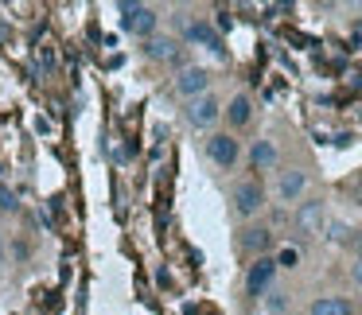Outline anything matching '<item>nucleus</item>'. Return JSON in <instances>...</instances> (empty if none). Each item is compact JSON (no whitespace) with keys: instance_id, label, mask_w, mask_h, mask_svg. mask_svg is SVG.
Masks as SVG:
<instances>
[{"instance_id":"1","label":"nucleus","mask_w":362,"mask_h":315,"mask_svg":"<svg viewBox=\"0 0 362 315\" xmlns=\"http://www.w3.org/2000/svg\"><path fill=\"white\" fill-rule=\"evenodd\" d=\"M117 24H121V32H129V35L152 40V35H156V24H160V12L152 8V4H141V0H121Z\"/></svg>"},{"instance_id":"2","label":"nucleus","mask_w":362,"mask_h":315,"mask_svg":"<svg viewBox=\"0 0 362 315\" xmlns=\"http://www.w3.org/2000/svg\"><path fill=\"white\" fill-rule=\"evenodd\" d=\"M230 203H234L238 218H257L265 210V187L257 179H238L234 191H230Z\"/></svg>"},{"instance_id":"3","label":"nucleus","mask_w":362,"mask_h":315,"mask_svg":"<svg viewBox=\"0 0 362 315\" xmlns=\"http://www.w3.org/2000/svg\"><path fill=\"white\" fill-rule=\"evenodd\" d=\"M218 117H222V102L214 94H203V97L183 102V121H187L191 129H214Z\"/></svg>"},{"instance_id":"4","label":"nucleus","mask_w":362,"mask_h":315,"mask_svg":"<svg viewBox=\"0 0 362 315\" xmlns=\"http://www.w3.org/2000/svg\"><path fill=\"white\" fill-rule=\"evenodd\" d=\"M175 94H180L183 102L211 94V71H206V66H183V71L175 74Z\"/></svg>"},{"instance_id":"5","label":"nucleus","mask_w":362,"mask_h":315,"mask_svg":"<svg viewBox=\"0 0 362 315\" xmlns=\"http://www.w3.org/2000/svg\"><path fill=\"white\" fill-rule=\"evenodd\" d=\"M206 156H211V164H214V167L230 172V167L238 164V156H242V144H238L230 133H214L211 141H206Z\"/></svg>"},{"instance_id":"6","label":"nucleus","mask_w":362,"mask_h":315,"mask_svg":"<svg viewBox=\"0 0 362 315\" xmlns=\"http://www.w3.org/2000/svg\"><path fill=\"white\" fill-rule=\"evenodd\" d=\"M276 280V261L273 257H257L250 268H245V292L250 296H265Z\"/></svg>"},{"instance_id":"7","label":"nucleus","mask_w":362,"mask_h":315,"mask_svg":"<svg viewBox=\"0 0 362 315\" xmlns=\"http://www.w3.org/2000/svg\"><path fill=\"white\" fill-rule=\"evenodd\" d=\"M304 191H308V172L288 167V172L276 175V203H300Z\"/></svg>"},{"instance_id":"8","label":"nucleus","mask_w":362,"mask_h":315,"mask_svg":"<svg viewBox=\"0 0 362 315\" xmlns=\"http://www.w3.org/2000/svg\"><path fill=\"white\" fill-rule=\"evenodd\" d=\"M323 226H327V210H323L320 198L300 203V210H296V230H300V234L315 237V234H323Z\"/></svg>"},{"instance_id":"9","label":"nucleus","mask_w":362,"mask_h":315,"mask_svg":"<svg viewBox=\"0 0 362 315\" xmlns=\"http://www.w3.org/2000/svg\"><path fill=\"white\" fill-rule=\"evenodd\" d=\"M144 59H152V63H175L180 59V40L152 35V40H144Z\"/></svg>"},{"instance_id":"10","label":"nucleus","mask_w":362,"mask_h":315,"mask_svg":"<svg viewBox=\"0 0 362 315\" xmlns=\"http://www.w3.org/2000/svg\"><path fill=\"white\" fill-rule=\"evenodd\" d=\"M183 40H187V43H199V47L214 51V55H222V40H218V32H214V28L206 24V20H195V24H187Z\"/></svg>"},{"instance_id":"11","label":"nucleus","mask_w":362,"mask_h":315,"mask_svg":"<svg viewBox=\"0 0 362 315\" xmlns=\"http://www.w3.org/2000/svg\"><path fill=\"white\" fill-rule=\"evenodd\" d=\"M269 245H273V230H269V226H250V230L242 234V249L250 253L253 261H257V257H269Z\"/></svg>"},{"instance_id":"12","label":"nucleus","mask_w":362,"mask_h":315,"mask_svg":"<svg viewBox=\"0 0 362 315\" xmlns=\"http://www.w3.org/2000/svg\"><path fill=\"white\" fill-rule=\"evenodd\" d=\"M308 315H354V307L346 296H320L308 304Z\"/></svg>"},{"instance_id":"13","label":"nucleus","mask_w":362,"mask_h":315,"mask_svg":"<svg viewBox=\"0 0 362 315\" xmlns=\"http://www.w3.org/2000/svg\"><path fill=\"white\" fill-rule=\"evenodd\" d=\"M250 164H253V172H273L276 167V144L273 141H253Z\"/></svg>"},{"instance_id":"14","label":"nucleus","mask_w":362,"mask_h":315,"mask_svg":"<svg viewBox=\"0 0 362 315\" xmlns=\"http://www.w3.org/2000/svg\"><path fill=\"white\" fill-rule=\"evenodd\" d=\"M222 113H226V121H230L234 129H242V125H250V117H253V102H250L245 94H234Z\"/></svg>"},{"instance_id":"15","label":"nucleus","mask_w":362,"mask_h":315,"mask_svg":"<svg viewBox=\"0 0 362 315\" xmlns=\"http://www.w3.org/2000/svg\"><path fill=\"white\" fill-rule=\"evenodd\" d=\"M261 299H265V311L269 315H284V311H288V292H281V288H269Z\"/></svg>"},{"instance_id":"16","label":"nucleus","mask_w":362,"mask_h":315,"mask_svg":"<svg viewBox=\"0 0 362 315\" xmlns=\"http://www.w3.org/2000/svg\"><path fill=\"white\" fill-rule=\"evenodd\" d=\"M276 268H296V261H300V253L292 249V245H284V249H276Z\"/></svg>"},{"instance_id":"17","label":"nucleus","mask_w":362,"mask_h":315,"mask_svg":"<svg viewBox=\"0 0 362 315\" xmlns=\"http://www.w3.org/2000/svg\"><path fill=\"white\" fill-rule=\"evenodd\" d=\"M323 230H327V242H335V245L346 242V226H343V222H327Z\"/></svg>"},{"instance_id":"18","label":"nucleus","mask_w":362,"mask_h":315,"mask_svg":"<svg viewBox=\"0 0 362 315\" xmlns=\"http://www.w3.org/2000/svg\"><path fill=\"white\" fill-rule=\"evenodd\" d=\"M0 210H4V214H16V210H20L16 195H12L8 187H0Z\"/></svg>"},{"instance_id":"19","label":"nucleus","mask_w":362,"mask_h":315,"mask_svg":"<svg viewBox=\"0 0 362 315\" xmlns=\"http://www.w3.org/2000/svg\"><path fill=\"white\" fill-rule=\"evenodd\" d=\"M351 280L362 288V261H354V265H351Z\"/></svg>"},{"instance_id":"20","label":"nucleus","mask_w":362,"mask_h":315,"mask_svg":"<svg viewBox=\"0 0 362 315\" xmlns=\"http://www.w3.org/2000/svg\"><path fill=\"white\" fill-rule=\"evenodd\" d=\"M351 249H354V261H362V234H354V242H351Z\"/></svg>"},{"instance_id":"21","label":"nucleus","mask_w":362,"mask_h":315,"mask_svg":"<svg viewBox=\"0 0 362 315\" xmlns=\"http://www.w3.org/2000/svg\"><path fill=\"white\" fill-rule=\"evenodd\" d=\"M0 261H4V234H0Z\"/></svg>"}]
</instances>
